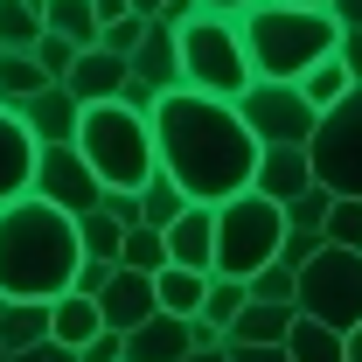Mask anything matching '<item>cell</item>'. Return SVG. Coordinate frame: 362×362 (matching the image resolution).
<instances>
[{
  "label": "cell",
  "instance_id": "cell-8",
  "mask_svg": "<svg viewBox=\"0 0 362 362\" xmlns=\"http://www.w3.org/2000/svg\"><path fill=\"white\" fill-rule=\"evenodd\" d=\"M307 160H314V181L327 188V195H349V202H362V84L349 90L334 112H320Z\"/></svg>",
  "mask_w": 362,
  "mask_h": 362
},
{
  "label": "cell",
  "instance_id": "cell-38",
  "mask_svg": "<svg viewBox=\"0 0 362 362\" xmlns=\"http://www.w3.org/2000/svg\"><path fill=\"white\" fill-rule=\"evenodd\" d=\"M112 272H119V265H98V258H84V265H77V286H70V293H84V300H98V293L112 286Z\"/></svg>",
  "mask_w": 362,
  "mask_h": 362
},
{
  "label": "cell",
  "instance_id": "cell-35",
  "mask_svg": "<svg viewBox=\"0 0 362 362\" xmlns=\"http://www.w3.org/2000/svg\"><path fill=\"white\" fill-rule=\"evenodd\" d=\"M28 56L42 63V77H49V84H63V77H70V63H77L84 49H77V42H63V35H42V42L28 49Z\"/></svg>",
  "mask_w": 362,
  "mask_h": 362
},
{
  "label": "cell",
  "instance_id": "cell-40",
  "mask_svg": "<svg viewBox=\"0 0 362 362\" xmlns=\"http://www.w3.org/2000/svg\"><path fill=\"white\" fill-rule=\"evenodd\" d=\"M202 14H216V21H244V14H258L265 0H195Z\"/></svg>",
  "mask_w": 362,
  "mask_h": 362
},
{
  "label": "cell",
  "instance_id": "cell-4",
  "mask_svg": "<svg viewBox=\"0 0 362 362\" xmlns=\"http://www.w3.org/2000/svg\"><path fill=\"white\" fill-rule=\"evenodd\" d=\"M77 153L90 160V175L105 181V195H139L146 181L160 175V160H153V119L126 112L119 98L90 105L77 119Z\"/></svg>",
  "mask_w": 362,
  "mask_h": 362
},
{
  "label": "cell",
  "instance_id": "cell-49",
  "mask_svg": "<svg viewBox=\"0 0 362 362\" xmlns=\"http://www.w3.org/2000/svg\"><path fill=\"white\" fill-rule=\"evenodd\" d=\"M349 362H362V327H356V334H349Z\"/></svg>",
  "mask_w": 362,
  "mask_h": 362
},
{
  "label": "cell",
  "instance_id": "cell-12",
  "mask_svg": "<svg viewBox=\"0 0 362 362\" xmlns=\"http://www.w3.org/2000/svg\"><path fill=\"white\" fill-rule=\"evenodd\" d=\"M160 314V293H153V279H139V272H112V286L98 293V320L112 327V334H133L146 320Z\"/></svg>",
  "mask_w": 362,
  "mask_h": 362
},
{
  "label": "cell",
  "instance_id": "cell-23",
  "mask_svg": "<svg viewBox=\"0 0 362 362\" xmlns=\"http://www.w3.org/2000/svg\"><path fill=\"white\" fill-rule=\"evenodd\" d=\"M286 356L293 362H349V334H334V327H320V320H293V334H286Z\"/></svg>",
  "mask_w": 362,
  "mask_h": 362
},
{
  "label": "cell",
  "instance_id": "cell-33",
  "mask_svg": "<svg viewBox=\"0 0 362 362\" xmlns=\"http://www.w3.org/2000/svg\"><path fill=\"white\" fill-rule=\"evenodd\" d=\"M320 237H327L334 251H362V202H349V195H334V209H327V223H320Z\"/></svg>",
  "mask_w": 362,
  "mask_h": 362
},
{
  "label": "cell",
  "instance_id": "cell-16",
  "mask_svg": "<svg viewBox=\"0 0 362 362\" xmlns=\"http://www.w3.org/2000/svg\"><path fill=\"white\" fill-rule=\"evenodd\" d=\"M126 77H133V63H119V56H105V49H84L77 63H70V77H63V90L77 98V105H112L119 90H126Z\"/></svg>",
  "mask_w": 362,
  "mask_h": 362
},
{
  "label": "cell",
  "instance_id": "cell-48",
  "mask_svg": "<svg viewBox=\"0 0 362 362\" xmlns=\"http://www.w3.org/2000/svg\"><path fill=\"white\" fill-rule=\"evenodd\" d=\"M188 362H223V349H195V356H188Z\"/></svg>",
  "mask_w": 362,
  "mask_h": 362
},
{
  "label": "cell",
  "instance_id": "cell-27",
  "mask_svg": "<svg viewBox=\"0 0 362 362\" xmlns=\"http://www.w3.org/2000/svg\"><path fill=\"white\" fill-rule=\"evenodd\" d=\"M42 35L49 28H42V7H35V0H0V56H7V49L28 56Z\"/></svg>",
  "mask_w": 362,
  "mask_h": 362
},
{
  "label": "cell",
  "instance_id": "cell-20",
  "mask_svg": "<svg viewBox=\"0 0 362 362\" xmlns=\"http://www.w3.org/2000/svg\"><path fill=\"white\" fill-rule=\"evenodd\" d=\"M293 320H300V307H244V314L230 320L223 349H286V334H293Z\"/></svg>",
  "mask_w": 362,
  "mask_h": 362
},
{
  "label": "cell",
  "instance_id": "cell-25",
  "mask_svg": "<svg viewBox=\"0 0 362 362\" xmlns=\"http://www.w3.org/2000/svg\"><path fill=\"white\" fill-rule=\"evenodd\" d=\"M35 90H49L42 63H35V56H21V49H7V56H0V105H7V112H21Z\"/></svg>",
  "mask_w": 362,
  "mask_h": 362
},
{
  "label": "cell",
  "instance_id": "cell-28",
  "mask_svg": "<svg viewBox=\"0 0 362 362\" xmlns=\"http://www.w3.org/2000/svg\"><path fill=\"white\" fill-rule=\"evenodd\" d=\"M119 272H139V279H160L168 272V237L160 230H126V244H119Z\"/></svg>",
  "mask_w": 362,
  "mask_h": 362
},
{
  "label": "cell",
  "instance_id": "cell-37",
  "mask_svg": "<svg viewBox=\"0 0 362 362\" xmlns=\"http://www.w3.org/2000/svg\"><path fill=\"white\" fill-rule=\"evenodd\" d=\"M320 251H327V237H320V230H286V244H279V265L300 272V265H314Z\"/></svg>",
  "mask_w": 362,
  "mask_h": 362
},
{
  "label": "cell",
  "instance_id": "cell-41",
  "mask_svg": "<svg viewBox=\"0 0 362 362\" xmlns=\"http://www.w3.org/2000/svg\"><path fill=\"white\" fill-rule=\"evenodd\" d=\"M327 21L341 35H362V0H327Z\"/></svg>",
  "mask_w": 362,
  "mask_h": 362
},
{
  "label": "cell",
  "instance_id": "cell-19",
  "mask_svg": "<svg viewBox=\"0 0 362 362\" xmlns=\"http://www.w3.org/2000/svg\"><path fill=\"white\" fill-rule=\"evenodd\" d=\"M98 334H105V320H98V300H84V293H63V300H49V341H56V349L84 356Z\"/></svg>",
  "mask_w": 362,
  "mask_h": 362
},
{
  "label": "cell",
  "instance_id": "cell-1",
  "mask_svg": "<svg viewBox=\"0 0 362 362\" xmlns=\"http://www.w3.org/2000/svg\"><path fill=\"white\" fill-rule=\"evenodd\" d=\"M258 139L244 133L237 105L223 98H202V90H168L160 112H153V160L160 175L175 181L188 202H230L244 195L251 175H258Z\"/></svg>",
  "mask_w": 362,
  "mask_h": 362
},
{
  "label": "cell",
  "instance_id": "cell-47",
  "mask_svg": "<svg viewBox=\"0 0 362 362\" xmlns=\"http://www.w3.org/2000/svg\"><path fill=\"white\" fill-rule=\"evenodd\" d=\"M272 7H300V14H327V0H272Z\"/></svg>",
  "mask_w": 362,
  "mask_h": 362
},
{
  "label": "cell",
  "instance_id": "cell-32",
  "mask_svg": "<svg viewBox=\"0 0 362 362\" xmlns=\"http://www.w3.org/2000/svg\"><path fill=\"white\" fill-rule=\"evenodd\" d=\"M244 293H251L258 307H293V300H300V272H286L279 258H272L258 279H244Z\"/></svg>",
  "mask_w": 362,
  "mask_h": 362
},
{
  "label": "cell",
  "instance_id": "cell-44",
  "mask_svg": "<svg viewBox=\"0 0 362 362\" xmlns=\"http://www.w3.org/2000/svg\"><path fill=\"white\" fill-rule=\"evenodd\" d=\"M223 362H293L286 349H223Z\"/></svg>",
  "mask_w": 362,
  "mask_h": 362
},
{
  "label": "cell",
  "instance_id": "cell-11",
  "mask_svg": "<svg viewBox=\"0 0 362 362\" xmlns=\"http://www.w3.org/2000/svg\"><path fill=\"white\" fill-rule=\"evenodd\" d=\"M35 160H42L35 133L21 126V112H7V105H0V209L35 195Z\"/></svg>",
  "mask_w": 362,
  "mask_h": 362
},
{
  "label": "cell",
  "instance_id": "cell-21",
  "mask_svg": "<svg viewBox=\"0 0 362 362\" xmlns=\"http://www.w3.org/2000/svg\"><path fill=\"white\" fill-rule=\"evenodd\" d=\"M49 341V300H14L0 314V349L21 356V349H42Z\"/></svg>",
  "mask_w": 362,
  "mask_h": 362
},
{
  "label": "cell",
  "instance_id": "cell-6",
  "mask_svg": "<svg viewBox=\"0 0 362 362\" xmlns=\"http://www.w3.org/2000/svg\"><path fill=\"white\" fill-rule=\"evenodd\" d=\"M286 244V209L265 195H230L216 202V279H258Z\"/></svg>",
  "mask_w": 362,
  "mask_h": 362
},
{
  "label": "cell",
  "instance_id": "cell-50",
  "mask_svg": "<svg viewBox=\"0 0 362 362\" xmlns=\"http://www.w3.org/2000/svg\"><path fill=\"white\" fill-rule=\"evenodd\" d=\"M7 307H14V300H7V293H0V314H7Z\"/></svg>",
  "mask_w": 362,
  "mask_h": 362
},
{
  "label": "cell",
  "instance_id": "cell-36",
  "mask_svg": "<svg viewBox=\"0 0 362 362\" xmlns=\"http://www.w3.org/2000/svg\"><path fill=\"white\" fill-rule=\"evenodd\" d=\"M327 209H334V195L314 181L300 202H286V230H320V223H327Z\"/></svg>",
  "mask_w": 362,
  "mask_h": 362
},
{
  "label": "cell",
  "instance_id": "cell-24",
  "mask_svg": "<svg viewBox=\"0 0 362 362\" xmlns=\"http://www.w3.org/2000/svg\"><path fill=\"white\" fill-rule=\"evenodd\" d=\"M42 28L63 35V42H77V49H98V14H90V0H42Z\"/></svg>",
  "mask_w": 362,
  "mask_h": 362
},
{
  "label": "cell",
  "instance_id": "cell-34",
  "mask_svg": "<svg viewBox=\"0 0 362 362\" xmlns=\"http://www.w3.org/2000/svg\"><path fill=\"white\" fill-rule=\"evenodd\" d=\"M139 35H146V21H139V14H119V21H105V28H98V49H105V56H119V63H133Z\"/></svg>",
  "mask_w": 362,
  "mask_h": 362
},
{
  "label": "cell",
  "instance_id": "cell-5",
  "mask_svg": "<svg viewBox=\"0 0 362 362\" xmlns=\"http://www.w3.org/2000/svg\"><path fill=\"white\" fill-rule=\"evenodd\" d=\"M175 42H181V90H202V98H223V105H237L251 90V56H244L237 21L195 14L188 28H175Z\"/></svg>",
  "mask_w": 362,
  "mask_h": 362
},
{
  "label": "cell",
  "instance_id": "cell-22",
  "mask_svg": "<svg viewBox=\"0 0 362 362\" xmlns=\"http://www.w3.org/2000/svg\"><path fill=\"white\" fill-rule=\"evenodd\" d=\"M153 293H160V314H175V320H195V314H202V293H209V272L168 265L160 279H153Z\"/></svg>",
  "mask_w": 362,
  "mask_h": 362
},
{
  "label": "cell",
  "instance_id": "cell-43",
  "mask_svg": "<svg viewBox=\"0 0 362 362\" xmlns=\"http://www.w3.org/2000/svg\"><path fill=\"white\" fill-rule=\"evenodd\" d=\"M7 362H77V356L56 349V341H42V349H21V356H7Z\"/></svg>",
  "mask_w": 362,
  "mask_h": 362
},
{
  "label": "cell",
  "instance_id": "cell-45",
  "mask_svg": "<svg viewBox=\"0 0 362 362\" xmlns=\"http://www.w3.org/2000/svg\"><path fill=\"white\" fill-rule=\"evenodd\" d=\"M90 14H98V28H105V21H119V14H133V7H126V0H90Z\"/></svg>",
  "mask_w": 362,
  "mask_h": 362
},
{
  "label": "cell",
  "instance_id": "cell-17",
  "mask_svg": "<svg viewBox=\"0 0 362 362\" xmlns=\"http://www.w3.org/2000/svg\"><path fill=\"white\" fill-rule=\"evenodd\" d=\"M188 356H195V320L153 314L146 327L126 334V362H188Z\"/></svg>",
  "mask_w": 362,
  "mask_h": 362
},
{
  "label": "cell",
  "instance_id": "cell-7",
  "mask_svg": "<svg viewBox=\"0 0 362 362\" xmlns=\"http://www.w3.org/2000/svg\"><path fill=\"white\" fill-rule=\"evenodd\" d=\"M307 320L334 327V334H356L362 327V251H320L314 265H300V300H293Z\"/></svg>",
  "mask_w": 362,
  "mask_h": 362
},
{
  "label": "cell",
  "instance_id": "cell-2",
  "mask_svg": "<svg viewBox=\"0 0 362 362\" xmlns=\"http://www.w3.org/2000/svg\"><path fill=\"white\" fill-rule=\"evenodd\" d=\"M84 244L77 216L49 209V202H7L0 209V293L7 300H63L77 286Z\"/></svg>",
  "mask_w": 362,
  "mask_h": 362
},
{
  "label": "cell",
  "instance_id": "cell-13",
  "mask_svg": "<svg viewBox=\"0 0 362 362\" xmlns=\"http://www.w3.org/2000/svg\"><path fill=\"white\" fill-rule=\"evenodd\" d=\"M314 188V160H307V146H265L258 153V175H251V195H265V202H300Z\"/></svg>",
  "mask_w": 362,
  "mask_h": 362
},
{
  "label": "cell",
  "instance_id": "cell-39",
  "mask_svg": "<svg viewBox=\"0 0 362 362\" xmlns=\"http://www.w3.org/2000/svg\"><path fill=\"white\" fill-rule=\"evenodd\" d=\"M77 362H126V334H112V327H105V334H98Z\"/></svg>",
  "mask_w": 362,
  "mask_h": 362
},
{
  "label": "cell",
  "instance_id": "cell-30",
  "mask_svg": "<svg viewBox=\"0 0 362 362\" xmlns=\"http://www.w3.org/2000/svg\"><path fill=\"white\" fill-rule=\"evenodd\" d=\"M181 209H188V195H181L168 175H153L146 188H139V223H146V230H168Z\"/></svg>",
  "mask_w": 362,
  "mask_h": 362
},
{
  "label": "cell",
  "instance_id": "cell-3",
  "mask_svg": "<svg viewBox=\"0 0 362 362\" xmlns=\"http://www.w3.org/2000/svg\"><path fill=\"white\" fill-rule=\"evenodd\" d=\"M237 35H244V56H251V77L258 84H300L320 56H334V42H341V28L327 14L272 7V0L237 21Z\"/></svg>",
  "mask_w": 362,
  "mask_h": 362
},
{
  "label": "cell",
  "instance_id": "cell-26",
  "mask_svg": "<svg viewBox=\"0 0 362 362\" xmlns=\"http://www.w3.org/2000/svg\"><path fill=\"white\" fill-rule=\"evenodd\" d=\"M349 90H356V77H349V70H341V56H320L314 70H307V77H300V98H307V105H314V112H334V105H341V98H349Z\"/></svg>",
  "mask_w": 362,
  "mask_h": 362
},
{
  "label": "cell",
  "instance_id": "cell-51",
  "mask_svg": "<svg viewBox=\"0 0 362 362\" xmlns=\"http://www.w3.org/2000/svg\"><path fill=\"white\" fill-rule=\"evenodd\" d=\"M0 362H7V349H0Z\"/></svg>",
  "mask_w": 362,
  "mask_h": 362
},
{
  "label": "cell",
  "instance_id": "cell-9",
  "mask_svg": "<svg viewBox=\"0 0 362 362\" xmlns=\"http://www.w3.org/2000/svg\"><path fill=\"white\" fill-rule=\"evenodd\" d=\"M237 119L258 146H314V126H320V112L300 98V84H258V77L237 98Z\"/></svg>",
  "mask_w": 362,
  "mask_h": 362
},
{
  "label": "cell",
  "instance_id": "cell-18",
  "mask_svg": "<svg viewBox=\"0 0 362 362\" xmlns=\"http://www.w3.org/2000/svg\"><path fill=\"white\" fill-rule=\"evenodd\" d=\"M133 77L153 84V90H181V42H175L168 21H146V35L133 49Z\"/></svg>",
  "mask_w": 362,
  "mask_h": 362
},
{
  "label": "cell",
  "instance_id": "cell-29",
  "mask_svg": "<svg viewBox=\"0 0 362 362\" xmlns=\"http://www.w3.org/2000/svg\"><path fill=\"white\" fill-rule=\"evenodd\" d=\"M244 307H251L244 279H216V272H209V293H202V314H195V320H209L216 334H230V320L244 314Z\"/></svg>",
  "mask_w": 362,
  "mask_h": 362
},
{
  "label": "cell",
  "instance_id": "cell-31",
  "mask_svg": "<svg viewBox=\"0 0 362 362\" xmlns=\"http://www.w3.org/2000/svg\"><path fill=\"white\" fill-rule=\"evenodd\" d=\"M77 244H84V258H98V265H119V244H126V230L112 223L105 209H90V216H77Z\"/></svg>",
  "mask_w": 362,
  "mask_h": 362
},
{
  "label": "cell",
  "instance_id": "cell-46",
  "mask_svg": "<svg viewBox=\"0 0 362 362\" xmlns=\"http://www.w3.org/2000/svg\"><path fill=\"white\" fill-rule=\"evenodd\" d=\"M126 7H133L139 21H160V7H168V0H126Z\"/></svg>",
  "mask_w": 362,
  "mask_h": 362
},
{
  "label": "cell",
  "instance_id": "cell-42",
  "mask_svg": "<svg viewBox=\"0 0 362 362\" xmlns=\"http://www.w3.org/2000/svg\"><path fill=\"white\" fill-rule=\"evenodd\" d=\"M334 56H341V70L362 84V35H341V42H334Z\"/></svg>",
  "mask_w": 362,
  "mask_h": 362
},
{
  "label": "cell",
  "instance_id": "cell-14",
  "mask_svg": "<svg viewBox=\"0 0 362 362\" xmlns=\"http://www.w3.org/2000/svg\"><path fill=\"white\" fill-rule=\"evenodd\" d=\"M160 237H168V265L216 272V209H209V202H188V209H181Z\"/></svg>",
  "mask_w": 362,
  "mask_h": 362
},
{
  "label": "cell",
  "instance_id": "cell-10",
  "mask_svg": "<svg viewBox=\"0 0 362 362\" xmlns=\"http://www.w3.org/2000/svg\"><path fill=\"white\" fill-rule=\"evenodd\" d=\"M35 202L63 209V216H90L105 202V181L90 175V160L77 146H42V160H35Z\"/></svg>",
  "mask_w": 362,
  "mask_h": 362
},
{
  "label": "cell",
  "instance_id": "cell-15",
  "mask_svg": "<svg viewBox=\"0 0 362 362\" xmlns=\"http://www.w3.org/2000/svg\"><path fill=\"white\" fill-rule=\"evenodd\" d=\"M77 119H84V105H77L63 84L35 90V98L21 105V126L35 133V146H77Z\"/></svg>",
  "mask_w": 362,
  "mask_h": 362
}]
</instances>
